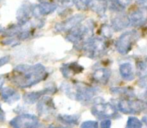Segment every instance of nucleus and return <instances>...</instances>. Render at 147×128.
Wrapping results in <instances>:
<instances>
[{"label": "nucleus", "instance_id": "obj_18", "mask_svg": "<svg viewBox=\"0 0 147 128\" xmlns=\"http://www.w3.org/2000/svg\"><path fill=\"white\" fill-rule=\"evenodd\" d=\"M119 73L125 81H132L135 78V70L130 62L121 63L119 66Z\"/></svg>", "mask_w": 147, "mask_h": 128}, {"label": "nucleus", "instance_id": "obj_40", "mask_svg": "<svg viewBox=\"0 0 147 128\" xmlns=\"http://www.w3.org/2000/svg\"><path fill=\"white\" fill-rule=\"evenodd\" d=\"M90 1H91V0H90Z\"/></svg>", "mask_w": 147, "mask_h": 128}, {"label": "nucleus", "instance_id": "obj_17", "mask_svg": "<svg viewBox=\"0 0 147 128\" xmlns=\"http://www.w3.org/2000/svg\"><path fill=\"white\" fill-rule=\"evenodd\" d=\"M110 70L107 68H97L92 73V80L99 84H106L110 78Z\"/></svg>", "mask_w": 147, "mask_h": 128}, {"label": "nucleus", "instance_id": "obj_26", "mask_svg": "<svg viewBox=\"0 0 147 128\" xmlns=\"http://www.w3.org/2000/svg\"><path fill=\"white\" fill-rule=\"evenodd\" d=\"M73 4L76 6V8L79 10H86L89 7L90 0H72Z\"/></svg>", "mask_w": 147, "mask_h": 128}, {"label": "nucleus", "instance_id": "obj_3", "mask_svg": "<svg viewBox=\"0 0 147 128\" xmlns=\"http://www.w3.org/2000/svg\"><path fill=\"white\" fill-rule=\"evenodd\" d=\"M93 30H94V22L93 20L88 19L85 21V23H79L71 30H69L68 34L66 35V40L71 42L77 48L81 47L84 40L92 36Z\"/></svg>", "mask_w": 147, "mask_h": 128}, {"label": "nucleus", "instance_id": "obj_36", "mask_svg": "<svg viewBox=\"0 0 147 128\" xmlns=\"http://www.w3.org/2000/svg\"><path fill=\"white\" fill-rule=\"evenodd\" d=\"M2 31H3V28H2V26L0 25V33H1Z\"/></svg>", "mask_w": 147, "mask_h": 128}, {"label": "nucleus", "instance_id": "obj_4", "mask_svg": "<svg viewBox=\"0 0 147 128\" xmlns=\"http://www.w3.org/2000/svg\"><path fill=\"white\" fill-rule=\"evenodd\" d=\"M86 57L90 59H97L102 57L107 51V43L101 37L90 36L81 45Z\"/></svg>", "mask_w": 147, "mask_h": 128}, {"label": "nucleus", "instance_id": "obj_29", "mask_svg": "<svg viewBox=\"0 0 147 128\" xmlns=\"http://www.w3.org/2000/svg\"><path fill=\"white\" fill-rule=\"evenodd\" d=\"M138 85L142 88H147V74L140 78L139 81H138Z\"/></svg>", "mask_w": 147, "mask_h": 128}, {"label": "nucleus", "instance_id": "obj_19", "mask_svg": "<svg viewBox=\"0 0 147 128\" xmlns=\"http://www.w3.org/2000/svg\"><path fill=\"white\" fill-rule=\"evenodd\" d=\"M62 72V75L65 78L71 77L73 74H79L83 71V67L81 65H79L78 63L73 62V63H68V64H63L61 68H60Z\"/></svg>", "mask_w": 147, "mask_h": 128}, {"label": "nucleus", "instance_id": "obj_24", "mask_svg": "<svg viewBox=\"0 0 147 128\" xmlns=\"http://www.w3.org/2000/svg\"><path fill=\"white\" fill-rule=\"evenodd\" d=\"M1 43L7 46H16L20 43V40L15 36H4V38L1 40Z\"/></svg>", "mask_w": 147, "mask_h": 128}, {"label": "nucleus", "instance_id": "obj_14", "mask_svg": "<svg viewBox=\"0 0 147 128\" xmlns=\"http://www.w3.org/2000/svg\"><path fill=\"white\" fill-rule=\"evenodd\" d=\"M130 25L132 26H142L147 22V6H143L134 10L129 15Z\"/></svg>", "mask_w": 147, "mask_h": 128}, {"label": "nucleus", "instance_id": "obj_13", "mask_svg": "<svg viewBox=\"0 0 147 128\" xmlns=\"http://www.w3.org/2000/svg\"><path fill=\"white\" fill-rule=\"evenodd\" d=\"M32 8L33 4L28 0L22 2V4L19 6L17 12H16V19H17L18 23L23 24L29 21L31 19V16H32Z\"/></svg>", "mask_w": 147, "mask_h": 128}, {"label": "nucleus", "instance_id": "obj_11", "mask_svg": "<svg viewBox=\"0 0 147 128\" xmlns=\"http://www.w3.org/2000/svg\"><path fill=\"white\" fill-rule=\"evenodd\" d=\"M56 91H57V88L55 86H52V87L49 86V87L44 88V89L40 90V91L27 92V93H25L23 95L24 102L27 103V104H34L43 95H51V94H54Z\"/></svg>", "mask_w": 147, "mask_h": 128}, {"label": "nucleus", "instance_id": "obj_27", "mask_svg": "<svg viewBox=\"0 0 147 128\" xmlns=\"http://www.w3.org/2000/svg\"><path fill=\"white\" fill-rule=\"evenodd\" d=\"M82 128H97L99 127V124L97 121H92V120H87L84 121L81 124Z\"/></svg>", "mask_w": 147, "mask_h": 128}, {"label": "nucleus", "instance_id": "obj_1", "mask_svg": "<svg viewBox=\"0 0 147 128\" xmlns=\"http://www.w3.org/2000/svg\"><path fill=\"white\" fill-rule=\"evenodd\" d=\"M46 68L41 63L35 65L19 64L13 68L9 79L19 88H30L47 77Z\"/></svg>", "mask_w": 147, "mask_h": 128}, {"label": "nucleus", "instance_id": "obj_15", "mask_svg": "<svg viewBox=\"0 0 147 128\" xmlns=\"http://www.w3.org/2000/svg\"><path fill=\"white\" fill-rule=\"evenodd\" d=\"M130 25L129 17L125 14H118L111 20V28L114 31H122Z\"/></svg>", "mask_w": 147, "mask_h": 128}, {"label": "nucleus", "instance_id": "obj_22", "mask_svg": "<svg viewBox=\"0 0 147 128\" xmlns=\"http://www.w3.org/2000/svg\"><path fill=\"white\" fill-rule=\"evenodd\" d=\"M107 9L120 13L125 9V4L122 3L120 0H107Z\"/></svg>", "mask_w": 147, "mask_h": 128}, {"label": "nucleus", "instance_id": "obj_16", "mask_svg": "<svg viewBox=\"0 0 147 128\" xmlns=\"http://www.w3.org/2000/svg\"><path fill=\"white\" fill-rule=\"evenodd\" d=\"M0 96H1L2 100L7 103V104H13V103L17 102L20 99L19 92L10 87L2 88L1 92H0Z\"/></svg>", "mask_w": 147, "mask_h": 128}, {"label": "nucleus", "instance_id": "obj_10", "mask_svg": "<svg viewBox=\"0 0 147 128\" xmlns=\"http://www.w3.org/2000/svg\"><path fill=\"white\" fill-rule=\"evenodd\" d=\"M57 9V4L55 2H40V4L34 5L32 8V16L35 18H41L43 16L49 15Z\"/></svg>", "mask_w": 147, "mask_h": 128}, {"label": "nucleus", "instance_id": "obj_25", "mask_svg": "<svg viewBox=\"0 0 147 128\" xmlns=\"http://www.w3.org/2000/svg\"><path fill=\"white\" fill-rule=\"evenodd\" d=\"M142 125H143L142 121L133 116L129 117L127 120V123H126V127L127 128H141Z\"/></svg>", "mask_w": 147, "mask_h": 128}, {"label": "nucleus", "instance_id": "obj_6", "mask_svg": "<svg viewBox=\"0 0 147 128\" xmlns=\"http://www.w3.org/2000/svg\"><path fill=\"white\" fill-rule=\"evenodd\" d=\"M147 103L139 99H128L124 98L118 101L117 108L120 112L125 114H139L145 110Z\"/></svg>", "mask_w": 147, "mask_h": 128}, {"label": "nucleus", "instance_id": "obj_33", "mask_svg": "<svg viewBox=\"0 0 147 128\" xmlns=\"http://www.w3.org/2000/svg\"><path fill=\"white\" fill-rule=\"evenodd\" d=\"M4 78H5L4 75H0V89H1L2 86H3V84H4Z\"/></svg>", "mask_w": 147, "mask_h": 128}, {"label": "nucleus", "instance_id": "obj_31", "mask_svg": "<svg viewBox=\"0 0 147 128\" xmlns=\"http://www.w3.org/2000/svg\"><path fill=\"white\" fill-rule=\"evenodd\" d=\"M10 61V56H3V57H0V67L2 66L6 65L8 62Z\"/></svg>", "mask_w": 147, "mask_h": 128}, {"label": "nucleus", "instance_id": "obj_8", "mask_svg": "<svg viewBox=\"0 0 147 128\" xmlns=\"http://www.w3.org/2000/svg\"><path fill=\"white\" fill-rule=\"evenodd\" d=\"M9 124L15 128H34L42 126L39 122L38 117L33 114H29V113H23V114L18 115L10 121Z\"/></svg>", "mask_w": 147, "mask_h": 128}, {"label": "nucleus", "instance_id": "obj_39", "mask_svg": "<svg viewBox=\"0 0 147 128\" xmlns=\"http://www.w3.org/2000/svg\"><path fill=\"white\" fill-rule=\"evenodd\" d=\"M0 1H1V0H0Z\"/></svg>", "mask_w": 147, "mask_h": 128}, {"label": "nucleus", "instance_id": "obj_32", "mask_svg": "<svg viewBox=\"0 0 147 128\" xmlns=\"http://www.w3.org/2000/svg\"><path fill=\"white\" fill-rule=\"evenodd\" d=\"M4 121H5V113L0 106V122H4Z\"/></svg>", "mask_w": 147, "mask_h": 128}, {"label": "nucleus", "instance_id": "obj_5", "mask_svg": "<svg viewBox=\"0 0 147 128\" xmlns=\"http://www.w3.org/2000/svg\"><path fill=\"white\" fill-rule=\"evenodd\" d=\"M138 38H139V33L135 31V30L122 33L115 42L116 51L122 55L127 54L132 49L134 43L137 41Z\"/></svg>", "mask_w": 147, "mask_h": 128}, {"label": "nucleus", "instance_id": "obj_23", "mask_svg": "<svg viewBox=\"0 0 147 128\" xmlns=\"http://www.w3.org/2000/svg\"><path fill=\"white\" fill-rule=\"evenodd\" d=\"M111 92L115 95L125 96V97H134V90L131 88L125 87H118V88H111Z\"/></svg>", "mask_w": 147, "mask_h": 128}, {"label": "nucleus", "instance_id": "obj_37", "mask_svg": "<svg viewBox=\"0 0 147 128\" xmlns=\"http://www.w3.org/2000/svg\"><path fill=\"white\" fill-rule=\"evenodd\" d=\"M39 2H45V1H48V0H38Z\"/></svg>", "mask_w": 147, "mask_h": 128}, {"label": "nucleus", "instance_id": "obj_21", "mask_svg": "<svg viewBox=\"0 0 147 128\" xmlns=\"http://www.w3.org/2000/svg\"><path fill=\"white\" fill-rule=\"evenodd\" d=\"M79 118L80 115L79 114H59L57 116V119H58L59 122L63 123L65 125H68V126H73V125H77L78 122H79Z\"/></svg>", "mask_w": 147, "mask_h": 128}, {"label": "nucleus", "instance_id": "obj_7", "mask_svg": "<svg viewBox=\"0 0 147 128\" xmlns=\"http://www.w3.org/2000/svg\"><path fill=\"white\" fill-rule=\"evenodd\" d=\"M91 113L98 119H111L117 117V109L111 103H95L91 107Z\"/></svg>", "mask_w": 147, "mask_h": 128}, {"label": "nucleus", "instance_id": "obj_9", "mask_svg": "<svg viewBox=\"0 0 147 128\" xmlns=\"http://www.w3.org/2000/svg\"><path fill=\"white\" fill-rule=\"evenodd\" d=\"M84 19H85V16L83 14H76V15H73L71 17L67 18L63 22L55 24L54 30L56 32H68L73 27H75L76 25L81 23Z\"/></svg>", "mask_w": 147, "mask_h": 128}, {"label": "nucleus", "instance_id": "obj_28", "mask_svg": "<svg viewBox=\"0 0 147 128\" xmlns=\"http://www.w3.org/2000/svg\"><path fill=\"white\" fill-rule=\"evenodd\" d=\"M112 28H111V26H103L102 27V30H101V32H102V34L104 35V36H106L107 38H110L111 36H112Z\"/></svg>", "mask_w": 147, "mask_h": 128}, {"label": "nucleus", "instance_id": "obj_38", "mask_svg": "<svg viewBox=\"0 0 147 128\" xmlns=\"http://www.w3.org/2000/svg\"><path fill=\"white\" fill-rule=\"evenodd\" d=\"M144 96H145V98H146V100H147V91L145 92V94H144Z\"/></svg>", "mask_w": 147, "mask_h": 128}, {"label": "nucleus", "instance_id": "obj_2", "mask_svg": "<svg viewBox=\"0 0 147 128\" xmlns=\"http://www.w3.org/2000/svg\"><path fill=\"white\" fill-rule=\"evenodd\" d=\"M60 88L69 98L79 101L83 104H87V103H90L91 101H93V99L95 98V95L98 92L96 88L89 86L87 84L80 83V82H76V83L73 84L64 82V83L61 84Z\"/></svg>", "mask_w": 147, "mask_h": 128}, {"label": "nucleus", "instance_id": "obj_20", "mask_svg": "<svg viewBox=\"0 0 147 128\" xmlns=\"http://www.w3.org/2000/svg\"><path fill=\"white\" fill-rule=\"evenodd\" d=\"M89 7L99 16H103L107 10V1L106 0H91L89 3Z\"/></svg>", "mask_w": 147, "mask_h": 128}, {"label": "nucleus", "instance_id": "obj_34", "mask_svg": "<svg viewBox=\"0 0 147 128\" xmlns=\"http://www.w3.org/2000/svg\"><path fill=\"white\" fill-rule=\"evenodd\" d=\"M137 2L141 5H144V6H147V0H137Z\"/></svg>", "mask_w": 147, "mask_h": 128}, {"label": "nucleus", "instance_id": "obj_12", "mask_svg": "<svg viewBox=\"0 0 147 128\" xmlns=\"http://www.w3.org/2000/svg\"><path fill=\"white\" fill-rule=\"evenodd\" d=\"M37 112L40 116H45V115L52 114L53 111H55V106L53 100L50 96L43 95L37 101Z\"/></svg>", "mask_w": 147, "mask_h": 128}, {"label": "nucleus", "instance_id": "obj_30", "mask_svg": "<svg viewBox=\"0 0 147 128\" xmlns=\"http://www.w3.org/2000/svg\"><path fill=\"white\" fill-rule=\"evenodd\" d=\"M99 126L102 127V128H109L111 126V120H110V119H108V118L101 119V123H100V125H99Z\"/></svg>", "mask_w": 147, "mask_h": 128}, {"label": "nucleus", "instance_id": "obj_35", "mask_svg": "<svg viewBox=\"0 0 147 128\" xmlns=\"http://www.w3.org/2000/svg\"><path fill=\"white\" fill-rule=\"evenodd\" d=\"M142 123H144V124H145L146 125V126H147V115H146V116H143V117H142Z\"/></svg>", "mask_w": 147, "mask_h": 128}]
</instances>
